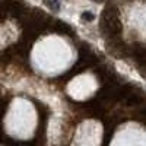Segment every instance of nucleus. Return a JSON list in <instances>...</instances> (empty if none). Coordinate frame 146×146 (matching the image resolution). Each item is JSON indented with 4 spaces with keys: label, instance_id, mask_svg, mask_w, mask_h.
Listing matches in <instances>:
<instances>
[{
    "label": "nucleus",
    "instance_id": "obj_8",
    "mask_svg": "<svg viewBox=\"0 0 146 146\" xmlns=\"http://www.w3.org/2000/svg\"><path fill=\"white\" fill-rule=\"evenodd\" d=\"M92 2H96V3H102V2H105V0H92Z\"/></svg>",
    "mask_w": 146,
    "mask_h": 146
},
{
    "label": "nucleus",
    "instance_id": "obj_3",
    "mask_svg": "<svg viewBox=\"0 0 146 146\" xmlns=\"http://www.w3.org/2000/svg\"><path fill=\"white\" fill-rule=\"evenodd\" d=\"M54 29H56L57 32H60V34H66V35L72 34V28H70V27L67 25V23L62 22V21H57V22H56V25H54Z\"/></svg>",
    "mask_w": 146,
    "mask_h": 146
},
{
    "label": "nucleus",
    "instance_id": "obj_7",
    "mask_svg": "<svg viewBox=\"0 0 146 146\" xmlns=\"http://www.w3.org/2000/svg\"><path fill=\"white\" fill-rule=\"evenodd\" d=\"M142 115H143V117H146V107L142 110Z\"/></svg>",
    "mask_w": 146,
    "mask_h": 146
},
{
    "label": "nucleus",
    "instance_id": "obj_4",
    "mask_svg": "<svg viewBox=\"0 0 146 146\" xmlns=\"http://www.w3.org/2000/svg\"><path fill=\"white\" fill-rule=\"evenodd\" d=\"M140 101H142V96H139L136 94H131L130 92L126 96V104L127 105H137V104H140Z\"/></svg>",
    "mask_w": 146,
    "mask_h": 146
},
{
    "label": "nucleus",
    "instance_id": "obj_6",
    "mask_svg": "<svg viewBox=\"0 0 146 146\" xmlns=\"http://www.w3.org/2000/svg\"><path fill=\"white\" fill-rule=\"evenodd\" d=\"M80 18H82L83 21H86V22H92V21L95 19V15L92 13V12L86 10V12H82V15H80Z\"/></svg>",
    "mask_w": 146,
    "mask_h": 146
},
{
    "label": "nucleus",
    "instance_id": "obj_5",
    "mask_svg": "<svg viewBox=\"0 0 146 146\" xmlns=\"http://www.w3.org/2000/svg\"><path fill=\"white\" fill-rule=\"evenodd\" d=\"M44 3L54 12L60 10V0H44Z\"/></svg>",
    "mask_w": 146,
    "mask_h": 146
},
{
    "label": "nucleus",
    "instance_id": "obj_1",
    "mask_svg": "<svg viewBox=\"0 0 146 146\" xmlns=\"http://www.w3.org/2000/svg\"><path fill=\"white\" fill-rule=\"evenodd\" d=\"M123 25H121V21L118 18V9L114 6H108L101 15V31L104 35L107 36H117Z\"/></svg>",
    "mask_w": 146,
    "mask_h": 146
},
{
    "label": "nucleus",
    "instance_id": "obj_2",
    "mask_svg": "<svg viewBox=\"0 0 146 146\" xmlns=\"http://www.w3.org/2000/svg\"><path fill=\"white\" fill-rule=\"evenodd\" d=\"M135 56L137 58V62L143 66H146V47L142 45H136V50H135Z\"/></svg>",
    "mask_w": 146,
    "mask_h": 146
}]
</instances>
